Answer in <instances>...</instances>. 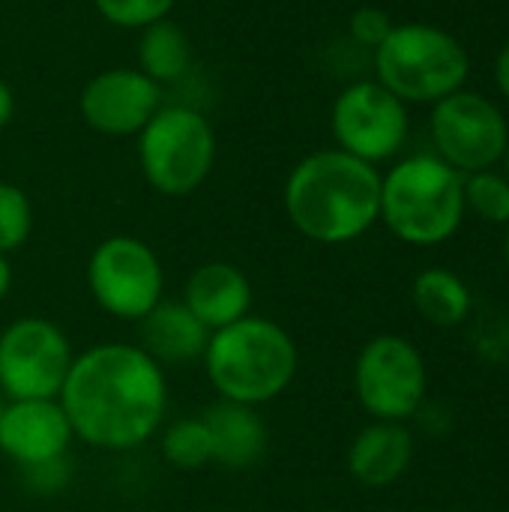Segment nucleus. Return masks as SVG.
<instances>
[{
  "instance_id": "f257e3e1",
  "label": "nucleus",
  "mask_w": 509,
  "mask_h": 512,
  "mask_svg": "<svg viewBox=\"0 0 509 512\" xmlns=\"http://www.w3.org/2000/svg\"><path fill=\"white\" fill-rule=\"evenodd\" d=\"M57 402L78 441L126 453L162 429L168 378L141 345L102 342L75 354Z\"/></svg>"
},
{
  "instance_id": "f03ea898",
  "label": "nucleus",
  "mask_w": 509,
  "mask_h": 512,
  "mask_svg": "<svg viewBox=\"0 0 509 512\" xmlns=\"http://www.w3.org/2000/svg\"><path fill=\"white\" fill-rule=\"evenodd\" d=\"M282 207L306 240L354 243L381 219V174L339 147L315 150L291 168Z\"/></svg>"
},
{
  "instance_id": "7ed1b4c3",
  "label": "nucleus",
  "mask_w": 509,
  "mask_h": 512,
  "mask_svg": "<svg viewBox=\"0 0 509 512\" xmlns=\"http://www.w3.org/2000/svg\"><path fill=\"white\" fill-rule=\"evenodd\" d=\"M201 363L222 402L258 408L279 399L294 384L300 354L282 324L246 315L210 333Z\"/></svg>"
},
{
  "instance_id": "20e7f679",
  "label": "nucleus",
  "mask_w": 509,
  "mask_h": 512,
  "mask_svg": "<svg viewBox=\"0 0 509 512\" xmlns=\"http://www.w3.org/2000/svg\"><path fill=\"white\" fill-rule=\"evenodd\" d=\"M381 219L411 246L450 240L465 219V174L441 156H408L381 177Z\"/></svg>"
},
{
  "instance_id": "39448f33",
  "label": "nucleus",
  "mask_w": 509,
  "mask_h": 512,
  "mask_svg": "<svg viewBox=\"0 0 509 512\" xmlns=\"http://www.w3.org/2000/svg\"><path fill=\"white\" fill-rule=\"evenodd\" d=\"M471 72L465 45L444 27L426 21L396 24L375 48V81L405 105H435L462 90Z\"/></svg>"
},
{
  "instance_id": "423d86ee",
  "label": "nucleus",
  "mask_w": 509,
  "mask_h": 512,
  "mask_svg": "<svg viewBox=\"0 0 509 512\" xmlns=\"http://www.w3.org/2000/svg\"><path fill=\"white\" fill-rule=\"evenodd\" d=\"M138 138V165L147 186L165 198H186L204 186L219 141L210 120L189 105H162Z\"/></svg>"
},
{
  "instance_id": "0eeeda50",
  "label": "nucleus",
  "mask_w": 509,
  "mask_h": 512,
  "mask_svg": "<svg viewBox=\"0 0 509 512\" xmlns=\"http://www.w3.org/2000/svg\"><path fill=\"white\" fill-rule=\"evenodd\" d=\"M93 303L120 321H141L162 303L165 270L159 255L132 234L105 237L87 258Z\"/></svg>"
},
{
  "instance_id": "6e6552de",
  "label": "nucleus",
  "mask_w": 509,
  "mask_h": 512,
  "mask_svg": "<svg viewBox=\"0 0 509 512\" xmlns=\"http://www.w3.org/2000/svg\"><path fill=\"white\" fill-rule=\"evenodd\" d=\"M75 351L48 318H15L0 333V396L57 399Z\"/></svg>"
},
{
  "instance_id": "1a4fd4ad",
  "label": "nucleus",
  "mask_w": 509,
  "mask_h": 512,
  "mask_svg": "<svg viewBox=\"0 0 509 512\" xmlns=\"http://www.w3.org/2000/svg\"><path fill=\"white\" fill-rule=\"evenodd\" d=\"M354 393L375 420L405 423L426 396V363L420 351L396 333L375 336L354 363Z\"/></svg>"
},
{
  "instance_id": "9d476101",
  "label": "nucleus",
  "mask_w": 509,
  "mask_h": 512,
  "mask_svg": "<svg viewBox=\"0 0 509 512\" xmlns=\"http://www.w3.org/2000/svg\"><path fill=\"white\" fill-rule=\"evenodd\" d=\"M429 129L438 156L459 174L489 171L507 153V117L489 96L468 87L435 102Z\"/></svg>"
},
{
  "instance_id": "9b49d317",
  "label": "nucleus",
  "mask_w": 509,
  "mask_h": 512,
  "mask_svg": "<svg viewBox=\"0 0 509 512\" xmlns=\"http://www.w3.org/2000/svg\"><path fill=\"white\" fill-rule=\"evenodd\" d=\"M330 132L339 150L369 165L387 162L408 138V105L375 78L354 81L333 102Z\"/></svg>"
},
{
  "instance_id": "f8f14e48",
  "label": "nucleus",
  "mask_w": 509,
  "mask_h": 512,
  "mask_svg": "<svg viewBox=\"0 0 509 512\" xmlns=\"http://www.w3.org/2000/svg\"><path fill=\"white\" fill-rule=\"evenodd\" d=\"M162 108V84L147 78L138 66H111L96 72L78 96L84 123L111 138L138 135Z\"/></svg>"
},
{
  "instance_id": "ddd939ff",
  "label": "nucleus",
  "mask_w": 509,
  "mask_h": 512,
  "mask_svg": "<svg viewBox=\"0 0 509 512\" xmlns=\"http://www.w3.org/2000/svg\"><path fill=\"white\" fill-rule=\"evenodd\" d=\"M72 441L69 417L57 399H3L0 453L21 471L66 459Z\"/></svg>"
},
{
  "instance_id": "4468645a",
  "label": "nucleus",
  "mask_w": 509,
  "mask_h": 512,
  "mask_svg": "<svg viewBox=\"0 0 509 512\" xmlns=\"http://www.w3.org/2000/svg\"><path fill=\"white\" fill-rule=\"evenodd\" d=\"M180 303L213 333L252 315V282L231 261H207L186 279Z\"/></svg>"
},
{
  "instance_id": "2eb2a0df",
  "label": "nucleus",
  "mask_w": 509,
  "mask_h": 512,
  "mask_svg": "<svg viewBox=\"0 0 509 512\" xmlns=\"http://www.w3.org/2000/svg\"><path fill=\"white\" fill-rule=\"evenodd\" d=\"M414 459V438L405 423L375 420L348 447V474L366 489L393 486Z\"/></svg>"
},
{
  "instance_id": "dca6fc26",
  "label": "nucleus",
  "mask_w": 509,
  "mask_h": 512,
  "mask_svg": "<svg viewBox=\"0 0 509 512\" xmlns=\"http://www.w3.org/2000/svg\"><path fill=\"white\" fill-rule=\"evenodd\" d=\"M204 423L213 441V465H222L225 471H249L267 456L270 429L258 408L219 399L204 411Z\"/></svg>"
},
{
  "instance_id": "f3484780",
  "label": "nucleus",
  "mask_w": 509,
  "mask_h": 512,
  "mask_svg": "<svg viewBox=\"0 0 509 512\" xmlns=\"http://www.w3.org/2000/svg\"><path fill=\"white\" fill-rule=\"evenodd\" d=\"M141 348L165 369V366H186L204 357L210 342V330L183 306L162 300L150 315L138 321Z\"/></svg>"
},
{
  "instance_id": "a211bd4d",
  "label": "nucleus",
  "mask_w": 509,
  "mask_h": 512,
  "mask_svg": "<svg viewBox=\"0 0 509 512\" xmlns=\"http://www.w3.org/2000/svg\"><path fill=\"white\" fill-rule=\"evenodd\" d=\"M138 69L153 78L156 84H168V81H180L189 66H192V39L186 36V30L180 24H174L171 18L156 21L144 30H138Z\"/></svg>"
},
{
  "instance_id": "6ab92c4d",
  "label": "nucleus",
  "mask_w": 509,
  "mask_h": 512,
  "mask_svg": "<svg viewBox=\"0 0 509 512\" xmlns=\"http://www.w3.org/2000/svg\"><path fill=\"white\" fill-rule=\"evenodd\" d=\"M411 300L417 312L435 327H459L471 312L468 285L444 267L423 270L411 285Z\"/></svg>"
},
{
  "instance_id": "aec40b11",
  "label": "nucleus",
  "mask_w": 509,
  "mask_h": 512,
  "mask_svg": "<svg viewBox=\"0 0 509 512\" xmlns=\"http://www.w3.org/2000/svg\"><path fill=\"white\" fill-rule=\"evenodd\" d=\"M159 450L162 459L177 471H201L213 465V441L204 417H180L168 423Z\"/></svg>"
},
{
  "instance_id": "412c9836",
  "label": "nucleus",
  "mask_w": 509,
  "mask_h": 512,
  "mask_svg": "<svg viewBox=\"0 0 509 512\" xmlns=\"http://www.w3.org/2000/svg\"><path fill=\"white\" fill-rule=\"evenodd\" d=\"M465 210H474L489 225H509L507 174H498L495 168L465 174Z\"/></svg>"
},
{
  "instance_id": "4be33fe9",
  "label": "nucleus",
  "mask_w": 509,
  "mask_h": 512,
  "mask_svg": "<svg viewBox=\"0 0 509 512\" xmlns=\"http://www.w3.org/2000/svg\"><path fill=\"white\" fill-rule=\"evenodd\" d=\"M33 231V204L15 183L0 180V255L21 249Z\"/></svg>"
},
{
  "instance_id": "5701e85b",
  "label": "nucleus",
  "mask_w": 509,
  "mask_h": 512,
  "mask_svg": "<svg viewBox=\"0 0 509 512\" xmlns=\"http://www.w3.org/2000/svg\"><path fill=\"white\" fill-rule=\"evenodd\" d=\"M96 12L120 30H144L171 18L177 0H93Z\"/></svg>"
},
{
  "instance_id": "b1692460",
  "label": "nucleus",
  "mask_w": 509,
  "mask_h": 512,
  "mask_svg": "<svg viewBox=\"0 0 509 512\" xmlns=\"http://www.w3.org/2000/svg\"><path fill=\"white\" fill-rule=\"evenodd\" d=\"M393 27H396V24H393L390 12H384V9H378V6H360V9H354L351 18H348V33H351V39H354L357 45H363V48H372V51L390 36Z\"/></svg>"
},
{
  "instance_id": "393cba45",
  "label": "nucleus",
  "mask_w": 509,
  "mask_h": 512,
  "mask_svg": "<svg viewBox=\"0 0 509 512\" xmlns=\"http://www.w3.org/2000/svg\"><path fill=\"white\" fill-rule=\"evenodd\" d=\"M495 84L509 99V39L501 45V51L495 57Z\"/></svg>"
},
{
  "instance_id": "a878e982",
  "label": "nucleus",
  "mask_w": 509,
  "mask_h": 512,
  "mask_svg": "<svg viewBox=\"0 0 509 512\" xmlns=\"http://www.w3.org/2000/svg\"><path fill=\"white\" fill-rule=\"evenodd\" d=\"M12 114H15V93H12V87L0 78V129L12 123Z\"/></svg>"
},
{
  "instance_id": "bb28decb",
  "label": "nucleus",
  "mask_w": 509,
  "mask_h": 512,
  "mask_svg": "<svg viewBox=\"0 0 509 512\" xmlns=\"http://www.w3.org/2000/svg\"><path fill=\"white\" fill-rule=\"evenodd\" d=\"M9 288H12V267H9V258L0 255V300L9 294Z\"/></svg>"
},
{
  "instance_id": "cd10ccee",
  "label": "nucleus",
  "mask_w": 509,
  "mask_h": 512,
  "mask_svg": "<svg viewBox=\"0 0 509 512\" xmlns=\"http://www.w3.org/2000/svg\"><path fill=\"white\" fill-rule=\"evenodd\" d=\"M501 162H504V168H507L504 174H507V180H509V144H507V153H504V159H501Z\"/></svg>"
},
{
  "instance_id": "c85d7f7f",
  "label": "nucleus",
  "mask_w": 509,
  "mask_h": 512,
  "mask_svg": "<svg viewBox=\"0 0 509 512\" xmlns=\"http://www.w3.org/2000/svg\"><path fill=\"white\" fill-rule=\"evenodd\" d=\"M504 258H507V267H509V231H507V240H504Z\"/></svg>"
},
{
  "instance_id": "c756f323",
  "label": "nucleus",
  "mask_w": 509,
  "mask_h": 512,
  "mask_svg": "<svg viewBox=\"0 0 509 512\" xmlns=\"http://www.w3.org/2000/svg\"><path fill=\"white\" fill-rule=\"evenodd\" d=\"M0 408H3V396H0Z\"/></svg>"
}]
</instances>
